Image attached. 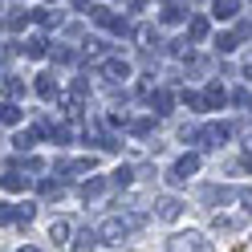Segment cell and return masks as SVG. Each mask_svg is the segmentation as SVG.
<instances>
[{
  "label": "cell",
  "instance_id": "3957f363",
  "mask_svg": "<svg viewBox=\"0 0 252 252\" xmlns=\"http://www.w3.org/2000/svg\"><path fill=\"white\" fill-rule=\"evenodd\" d=\"M195 143H199L203 151H212V147H224V143H228V126H224V122H208L203 130H195Z\"/></svg>",
  "mask_w": 252,
  "mask_h": 252
},
{
  "label": "cell",
  "instance_id": "ffe728a7",
  "mask_svg": "<svg viewBox=\"0 0 252 252\" xmlns=\"http://www.w3.org/2000/svg\"><path fill=\"white\" fill-rule=\"evenodd\" d=\"M187 37H191V41H203V37H208V21H203V17H191V25H187Z\"/></svg>",
  "mask_w": 252,
  "mask_h": 252
},
{
  "label": "cell",
  "instance_id": "6da1fadb",
  "mask_svg": "<svg viewBox=\"0 0 252 252\" xmlns=\"http://www.w3.org/2000/svg\"><path fill=\"white\" fill-rule=\"evenodd\" d=\"M171 252H216V248L208 244L203 232H179V236H171Z\"/></svg>",
  "mask_w": 252,
  "mask_h": 252
},
{
  "label": "cell",
  "instance_id": "603a6c76",
  "mask_svg": "<svg viewBox=\"0 0 252 252\" xmlns=\"http://www.w3.org/2000/svg\"><path fill=\"white\" fill-rule=\"evenodd\" d=\"M110 183H114V187H130V183H134V171H130V167H118L114 175H110Z\"/></svg>",
  "mask_w": 252,
  "mask_h": 252
},
{
  "label": "cell",
  "instance_id": "44dd1931",
  "mask_svg": "<svg viewBox=\"0 0 252 252\" xmlns=\"http://www.w3.org/2000/svg\"><path fill=\"white\" fill-rule=\"evenodd\" d=\"M29 21H33V12H25V8H12L8 12V29H25Z\"/></svg>",
  "mask_w": 252,
  "mask_h": 252
},
{
  "label": "cell",
  "instance_id": "836d02e7",
  "mask_svg": "<svg viewBox=\"0 0 252 252\" xmlns=\"http://www.w3.org/2000/svg\"><path fill=\"white\" fill-rule=\"evenodd\" d=\"M73 4H77V8H86V4H90V0H73Z\"/></svg>",
  "mask_w": 252,
  "mask_h": 252
},
{
  "label": "cell",
  "instance_id": "2e32d148",
  "mask_svg": "<svg viewBox=\"0 0 252 252\" xmlns=\"http://www.w3.org/2000/svg\"><path fill=\"white\" fill-rule=\"evenodd\" d=\"M106 195V179H86L82 183V199H102Z\"/></svg>",
  "mask_w": 252,
  "mask_h": 252
},
{
  "label": "cell",
  "instance_id": "1f68e13d",
  "mask_svg": "<svg viewBox=\"0 0 252 252\" xmlns=\"http://www.w3.org/2000/svg\"><path fill=\"white\" fill-rule=\"evenodd\" d=\"M236 199H240L244 208H248V216H252V191H240V195H236Z\"/></svg>",
  "mask_w": 252,
  "mask_h": 252
},
{
  "label": "cell",
  "instance_id": "5b68a950",
  "mask_svg": "<svg viewBox=\"0 0 252 252\" xmlns=\"http://www.w3.org/2000/svg\"><path fill=\"white\" fill-rule=\"evenodd\" d=\"M155 216H159L163 224H175V220L183 216V203L175 195H163V199H155Z\"/></svg>",
  "mask_w": 252,
  "mask_h": 252
},
{
  "label": "cell",
  "instance_id": "7402d4cb",
  "mask_svg": "<svg viewBox=\"0 0 252 252\" xmlns=\"http://www.w3.org/2000/svg\"><path fill=\"white\" fill-rule=\"evenodd\" d=\"M203 102H208V106H224V102H228L224 86H208V94H203Z\"/></svg>",
  "mask_w": 252,
  "mask_h": 252
},
{
  "label": "cell",
  "instance_id": "30bf717a",
  "mask_svg": "<svg viewBox=\"0 0 252 252\" xmlns=\"http://www.w3.org/2000/svg\"><path fill=\"white\" fill-rule=\"evenodd\" d=\"M21 118H25V110L17 102H0V126H21Z\"/></svg>",
  "mask_w": 252,
  "mask_h": 252
},
{
  "label": "cell",
  "instance_id": "e0dca14e",
  "mask_svg": "<svg viewBox=\"0 0 252 252\" xmlns=\"http://www.w3.org/2000/svg\"><path fill=\"white\" fill-rule=\"evenodd\" d=\"M159 21H163V25H179V21H187V8H183V4H167Z\"/></svg>",
  "mask_w": 252,
  "mask_h": 252
},
{
  "label": "cell",
  "instance_id": "f1b7e54d",
  "mask_svg": "<svg viewBox=\"0 0 252 252\" xmlns=\"http://www.w3.org/2000/svg\"><path fill=\"white\" fill-rule=\"evenodd\" d=\"M41 191L49 195V199H61V195H65V187H61V183H49V179H45V183H41Z\"/></svg>",
  "mask_w": 252,
  "mask_h": 252
},
{
  "label": "cell",
  "instance_id": "9c48e42d",
  "mask_svg": "<svg viewBox=\"0 0 252 252\" xmlns=\"http://www.w3.org/2000/svg\"><path fill=\"white\" fill-rule=\"evenodd\" d=\"M21 53H25L29 61H41L45 53H49V41H45L41 33H33V37H29V41H25V49H21Z\"/></svg>",
  "mask_w": 252,
  "mask_h": 252
},
{
  "label": "cell",
  "instance_id": "cb8c5ba5",
  "mask_svg": "<svg viewBox=\"0 0 252 252\" xmlns=\"http://www.w3.org/2000/svg\"><path fill=\"white\" fill-rule=\"evenodd\" d=\"M4 94H8V102H17L21 94H25V82H17V77H4Z\"/></svg>",
  "mask_w": 252,
  "mask_h": 252
},
{
  "label": "cell",
  "instance_id": "5bb4252c",
  "mask_svg": "<svg viewBox=\"0 0 252 252\" xmlns=\"http://www.w3.org/2000/svg\"><path fill=\"white\" fill-rule=\"evenodd\" d=\"M94 248H98V232H77L69 252H94Z\"/></svg>",
  "mask_w": 252,
  "mask_h": 252
},
{
  "label": "cell",
  "instance_id": "f546056e",
  "mask_svg": "<svg viewBox=\"0 0 252 252\" xmlns=\"http://www.w3.org/2000/svg\"><path fill=\"white\" fill-rule=\"evenodd\" d=\"M0 224H17V208L12 203H0Z\"/></svg>",
  "mask_w": 252,
  "mask_h": 252
},
{
  "label": "cell",
  "instance_id": "d6986e66",
  "mask_svg": "<svg viewBox=\"0 0 252 252\" xmlns=\"http://www.w3.org/2000/svg\"><path fill=\"white\" fill-rule=\"evenodd\" d=\"M49 240H53V244H65V240H69V224H65V220H53Z\"/></svg>",
  "mask_w": 252,
  "mask_h": 252
},
{
  "label": "cell",
  "instance_id": "ac0fdd59",
  "mask_svg": "<svg viewBox=\"0 0 252 252\" xmlns=\"http://www.w3.org/2000/svg\"><path fill=\"white\" fill-rule=\"evenodd\" d=\"M212 12H216L220 21H232V17H236V0H216V4H212Z\"/></svg>",
  "mask_w": 252,
  "mask_h": 252
},
{
  "label": "cell",
  "instance_id": "4316f807",
  "mask_svg": "<svg viewBox=\"0 0 252 252\" xmlns=\"http://www.w3.org/2000/svg\"><path fill=\"white\" fill-rule=\"evenodd\" d=\"M33 143H37V130H25V134H17V143H12V147H17V151H29Z\"/></svg>",
  "mask_w": 252,
  "mask_h": 252
},
{
  "label": "cell",
  "instance_id": "8fae6325",
  "mask_svg": "<svg viewBox=\"0 0 252 252\" xmlns=\"http://www.w3.org/2000/svg\"><path fill=\"white\" fill-rule=\"evenodd\" d=\"M151 106H155V118H163V114H171V106H175V98H171L167 90H155V94H151Z\"/></svg>",
  "mask_w": 252,
  "mask_h": 252
},
{
  "label": "cell",
  "instance_id": "4fadbf2b",
  "mask_svg": "<svg viewBox=\"0 0 252 252\" xmlns=\"http://www.w3.org/2000/svg\"><path fill=\"white\" fill-rule=\"evenodd\" d=\"M94 167V159H69V163H57V175H86Z\"/></svg>",
  "mask_w": 252,
  "mask_h": 252
},
{
  "label": "cell",
  "instance_id": "4dcf8cb0",
  "mask_svg": "<svg viewBox=\"0 0 252 252\" xmlns=\"http://www.w3.org/2000/svg\"><path fill=\"white\" fill-rule=\"evenodd\" d=\"M183 102H187V106H191V110H203V106H208V102H203V98H199V94H183Z\"/></svg>",
  "mask_w": 252,
  "mask_h": 252
},
{
  "label": "cell",
  "instance_id": "277c9868",
  "mask_svg": "<svg viewBox=\"0 0 252 252\" xmlns=\"http://www.w3.org/2000/svg\"><path fill=\"white\" fill-rule=\"evenodd\" d=\"M130 228H134L130 220H122V216H110L106 224L98 228V240H106V244H118V240H122V236L130 232Z\"/></svg>",
  "mask_w": 252,
  "mask_h": 252
},
{
  "label": "cell",
  "instance_id": "e575fe53",
  "mask_svg": "<svg viewBox=\"0 0 252 252\" xmlns=\"http://www.w3.org/2000/svg\"><path fill=\"white\" fill-rule=\"evenodd\" d=\"M17 252H37V248H17Z\"/></svg>",
  "mask_w": 252,
  "mask_h": 252
},
{
  "label": "cell",
  "instance_id": "d6a6232c",
  "mask_svg": "<svg viewBox=\"0 0 252 252\" xmlns=\"http://www.w3.org/2000/svg\"><path fill=\"white\" fill-rule=\"evenodd\" d=\"M244 77H252V61H248V65H244Z\"/></svg>",
  "mask_w": 252,
  "mask_h": 252
},
{
  "label": "cell",
  "instance_id": "ba28073f",
  "mask_svg": "<svg viewBox=\"0 0 252 252\" xmlns=\"http://www.w3.org/2000/svg\"><path fill=\"white\" fill-rule=\"evenodd\" d=\"M236 195H240L236 187H203V199H208V203H216V208H224V203H232Z\"/></svg>",
  "mask_w": 252,
  "mask_h": 252
},
{
  "label": "cell",
  "instance_id": "8992f818",
  "mask_svg": "<svg viewBox=\"0 0 252 252\" xmlns=\"http://www.w3.org/2000/svg\"><path fill=\"white\" fill-rule=\"evenodd\" d=\"M195 171H199V155H183V159L175 163V171H171V183L183 187V183H187V175H195Z\"/></svg>",
  "mask_w": 252,
  "mask_h": 252
},
{
  "label": "cell",
  "instance_id": "52a82bcc",
  "mask_svg": "<svg viewBox=\"0 0 252 252\" xmlns=\"http://www.w3.org/2000/svg\"><path fill=\"white\" fill-rule=\"evenodd\" d=\"M102 77H110V82H126V77H130V65H126L122 57H110V61H102Z\"/></svg>",
  "mask_w": 252,
  "mask_h": 252
},
{
  "label": "cell",
  "instance_id": "83f0119b",
  "mask_svg": "<svg viewBox=\"0 0 252 252\" xmlns=\"http://www.w3.org/2000/svg\"><path fill=\"white\" fill-rule=\"evenodd\" d=\"M212 228H216V232H232V228H236V220H232V216H220V212H216Z\"/></svg>",
  "mask_w": 252,
  "mask_h": 252
},
{
  "label": "cell",
  "instance_id": "9a60e30c",
  "mask_svg": "<svg viewBox=\"0 0 252 252\" xmlns=\"http://www.w3.org/2000/svg\"><path fill=\"white\" fill-rule=\"evenodd\" d=\"M0 187H4V191H25V187H29V179L21 175V171H4V179H0Z\"/></svg>",
  "mask_w": 252,
  "mask_h": 252
},
{
  "label": "cell",
  "instance_id": "d4e9b609",
  "mask_svg": "<svg viewBox=\"0 0 252 252\" xmlns=\"http://www.w3.org/2000/svg\"><path fill=\"white\" fill-rule=\"evenodd\" d=\"M236 41H240V33H224V37H216V49H220V53H232Z\"/></svg>",
  "mask_w": 252,
  "mask_h": 252
},
{
  "label": "cell",
  "instance_id": "7c38bea8",
  "mask_svg": "<svg viewBox=\"0 0 252 252\" xmlns=\"http://www.w3.org/2000/svg\"><path fill=\"white\" fill-rule=\"evenodd\" d=\"M53 82H57V77H53V73H37V77H33V90L41 94V98H45V102H49V98H53V94H57V86H53Z\"/></svg>",
  "mask_w": 252,
  "mask_h": 252
},
{
  "label": "cell",
  "instance_id": "7a4b0ae2",
  "mask_svg": "<svg viewBox=\"0 0 252 252\" xmlns=\"http://www.w3.org/2000/svg\"><path fill=\"white\" fill-rule=\"evenodd\" d=\"M90 21L98 25V29H110V33H130V25H126L118 12H110V8H102V4H94L90 8Z\"/></svg>",
  "mask_w": 252,
  "mask_h": 252
},
{
  "label": "cell",
  "instance_id": "484cf974",
  "mask_svg": "<svg viewBox=\"0 0 252 252\" xmlns=\"http://www.w3.org/2000/svg\"><path fill=\"white\" fill-rule=\"evenodd\" d=\"M37 216V203H17V224H29Z\"/></svg>",
  "mask_w": 252,
  "mask_h": 252
}]
</instances>
